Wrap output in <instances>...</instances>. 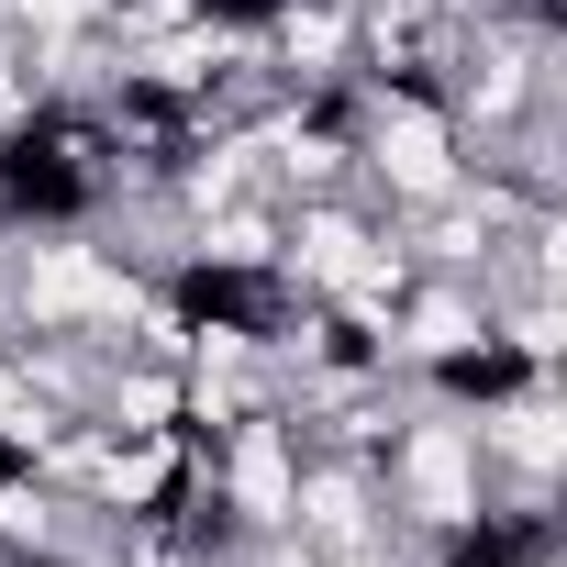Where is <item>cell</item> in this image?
<instances>
[{
	"instance_id": "6da1fadb",
	"label": "cell",
	"mask_w": 567,
	"mask_h": 567,
	"mask_svg": "<svg viewBox=\"0 0 567 567\" xmlns=\"http://www.w3.org/2000/svg\"><path fill=\"white\" fill-rule=\"evenodd\" d=\"M401 379H412L423 401H445V412H467V423H478V412H501V401L545 390L556 368H545V357H523L501 323H478L467 346H445V357H423V368H401Z\"/></svg>"
},
{
	"instance_id": "7a4b0ae2",
	"label": "cell",
	"mask_w": 567,
	"mask_h": 567,
	"mask_svg": "<svg viewBox=\"0 0 567 567\" xmlns=\"http://www.w3.org/2000/svg\"><path fill=\"white\" fill-rule=\"evenodd\" d=\"M512 567H556V545H545V556H512Z\"/></svg>"
}]
</instances>
